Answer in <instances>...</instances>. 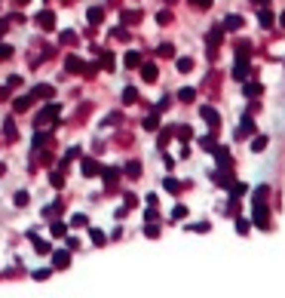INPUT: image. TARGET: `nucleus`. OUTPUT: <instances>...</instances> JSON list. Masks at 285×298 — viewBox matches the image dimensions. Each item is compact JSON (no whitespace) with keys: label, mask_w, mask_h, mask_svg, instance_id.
Listing matches in <instances>:
<instances>
[{"label":"nucleus","mask_w":285,"mask_h":298,"mask_svg":"<svg viewBox=\"0 0 285 298\" xmlns=\"http://www.w3.org/2000/svg\"><path fill=\"white\" fill-rule=\"evenodd\" d=\"M59 114H62V104H56V101H52V104H43L40 114L34 117V123H37V129H40V126H46V123H56Z\"/></svg>","instance_id":"f257e3e1"},{"label":"nucleus","mask_w":285,"mask_h":298,"mask_svg":"<svg viewBox=\"0 0 285 298\" xmlns=\"http://www.w3.org/2000/svg\"><path fill=\"white\" fill-rule=\"evenodd\" d=\"M255 224L261 231H270V212H267V203H255Z\"/></svg>","instance_id":"f03ea898"},{"label":"nucleus","mask_w":285,"mask_h":298,"mask_svg":"<svg viewBox=\"0 0 285 298\" xmlns=\"http://www.w3.org/2000/svg\"><path fill=\"white\" fill-rule=\"evenodd\" d=\"M200 117L206 120V123H209L212 129H218V126H221V114H218L215 108H212V104H203V108H200Z\"/></svg>","instance_id":"7ed1b4c3"},{"label":"nucleus","mask_w":285,"mask_h":298,"mask_svg":"<svg viewBox=\"0 0 285 298\" xmlns=\"http://www.w3.org/2000/svg\"><path fill=\"white\" fill-rule=\"evenodd\" d=\"M212 154H215V163H218V166H233V157H230V148H227V145H215V148H212Z\"/></svg>","instance_id":"20e7f679"},{"label":"nucleus","mask_w":285,"mask_h":298,"mask_svg":"<svg viewBox=\"0 0 285 298\" xmlns=\"http://www.w3.org/2000/svg\"><path fill=\"white\" fill-rule=\"evenodd\" d=\"M65 71H68V74H83L86 65H83L80 56H74V52H71V56H65Z\"/></svg>","instance_id":"39448f33"},{"label":"nucleus","mask_w":285,"mask_h":298,"mask_svg":"<svg viewBox=\"0 0 285 298\" xmlns=\"http://www.w3.org/2000/svg\"><path fill=\"white\" fill-rule=\"evenodd\" d=\"M80 172L86 175V179H92V175L101 172V163L95 160V157H83V163H80Z\"/></svg>","instance_id":"423d86ee"},{"label":"nucleus","mask_w":285,"mask_h":298,"mask_svg":"<svg viewBox=\"0 0 285 298\" xmlns=\"http://www.w3.org/2000/svg\"><path fill=\"white\" fill-rule=\"evenodd\" d=\"M101 179H104V185H108V188H114L117 185V179H120V175H123V169L120 166H101Z\"/></svg>","instance_id":"0eeeda50"},{"label":"nucleus","mask_w":285,"mask_h":298,"mask_svg":"<svg viewBox=\"0 0 285 298\" xmlns=\"http://www.w3.org/2000/svg\"><path fill=\"white\" fill-rule=\"evenodd\" d=\"M71 265V249H56L52 252V268L56 271H65Z\"/></svg>","instance_id":"6e6552de"},{"label":"nucleus","mask_w":285,"mask_h":298,"mask_svg":"<svg viewBox=\"0 0 285 298\" xmlns=\"http://www.w3.org/2000/svg\"><path fill=\"white\" fill-rule=\"evenodd\" d=\"M258 22H261V28H270V25L276 22V15H273V6H270V3H264V6L258 9Z\"/></svg>","instance_id":"1a4fd4ad"},{"label":"nucleus","mask_w":285,"mask_h":298,"mask_svg":"<svg viewBox=\"0 0 285 298\" xmlns=\"http://www.w3.org/2000/svg\"><path fill=\"white\" fill-rule=\"evenodd\" d=\"M261 93H264V86H261L258 80H248V83L242 80V96H248V99H258Z\"/></svg>","instance_id":"9d476101"},{"label":"nucleus","mask_w":285,"mask_h":298,"mask_svg":"<svg viewBox=\"0 0 285 298\" xmlns=\"http://www.w3.org/2000/svg\"><path fill=\"white\" fill-rule=\"evenodd\" d=\"M37 25H40L43 31H52V28H56V12H49V9H43V12L37 15Z\"/></svg>","instance_id":"9b49d317"},{"label":"nucleus","mask_w":285,"mask_h":298,"mask_svg":"<svg viewBox=\"0 0 285 298\" xmlns=\"http://www.w3.org/2000/svg\"><path fill=\"white\" fill-rule=\"evenodd\" d=\"M31 104H34V96H19V99H12V111L15 114H25Z\"/></svg>","instance_id":"f8f14e48"},{"label":"nucleus","mask_w":285,"mask_h":298,"mask_svg":"<svg viewBox=\"0 0 285 298\" xmlns=\"http://www.w3.org/2000/svg\"><path fill=\"white\" fill-rule=\"evenodd\" d=\"M141 68V80H144V83H153L156 77H159V71H156V65L153 62H147V65H138Z\"/></svg>","instance_id":"ddd939ff"},{"label":"nucleus","mask_w":285,"mask_h":298,"mask_svg":"<svg viewBox=\"0 0 285 298\" xmlns=\"http://www.w3.org/2000/svg\"><path fill=\"white\" fill-rule=\"evenodd\" d=\"M181 188H184V182H178L175 175H166V179H163V191H166V194H178Z\"/></svg>","instance_id":"4468645a"},{"label":"nucleus","mask_w":285,"mask_h":298,"mask_svg":"<svg viewBox=\"0 0 285 298\" xmlns=\"http://www.w3.org/2000/svg\"><path fill=\"white\" fill-rule=\"evenodd\" d=\"M86 19H89V25H101L104 22V6H89Z\"/></svg>","instance_id":"2eb2a0df"},{"label":"nucleus","mask_w":285,"mask_h":298,"mask_svg":"<svg viewBox=\"0 0 285 298\" xmlns=\"http://www.w3.org/2000/svg\"><path fill=\"white\" fill-rule=\"evenodd\" d=\"M120 169H123V172H126V175H129V179H138V175H141V163H138V160H126V163H123Z\"/></svg>","instance_id":"dca6fc26"},{"label":"nucleus","mask_w":285,"mask_h":298,"mask_svg":"<svg viewBox=\"0 0 285 298\" xmlns=\"http://www.w3.org/2000/svg\"><path fill=\"white\" fill-rule=\"evenodd\" d=\"M31 96H34V99H52V86H49V83H37V86L31 90Z\"/></svg>","instance_id":"f3484780"},{"label":"nucleus","mask_w":285,"mask_h":298,"mask_svg":"<svg viewBox=\"0 0 285 298\" xmlns=\"http://www.w3.org/2000/svg\"><path fill=\"white\" fill-rule=\"evenodd\" d=\"M138 19H141V12H138V9H126V12H120V22H123V25H138Z\"/></svg>","instance_id":"a211bd4d"},{"label":"nucleus","mask_w":285,"mask_h":298,"mask_svg":"<svg viewBox=\"0 0 285 298\" xmlns=\"http://www.w3.org/2000/svg\"><path fill=\"white\" fill-rule=\"evenodd\" d=\"M221 25H224V31H239L242 28V15H227Z\"/></svg>","instance_id":"6ab92c4d"},{"label":"nucleus","mask_w":285,"mask_h":298,"mask_svg":"<svg viewBox=\"0 0 285 298\" xmlns=\"http://www.w3.org/2000/svg\"><path fill=\"white\" fill-rule=\"evenodd\" d=\"M3 132H6V142H15V138H19V129H15L12 117H6V120H3Z\"/></svg>","instance_id":"aec40b11"},{"label":"nucleus","mask_w":285,"mask_h":298,"mask_svg":"<svg viewBox=\"0 0 285 298\" xmlns=\"http://www.w3.org/2000/svg\"><path fill=\"white\" fill-rule=\"evenodd\" d=\"M111 37H114V40H120V43H126V40H132V34H129V28H126V25H120V28H114V31H111Z\"/></svg>","instance_id":"412c9836"},{"label":"nucleus","mask_w":285,"mask_h":298,"mask_svg":"<svg viewBox=\"0 0 285 298\" xmlns=\"http://www.w3.org/2000/svg\"><path fill=\"white\" fill-rule=\"evenodd\" d=\"M123 65H126V68H138L141 65V52H126V56H123Z\"/></svg>","instance_id":"4be33fe9"},{"label":"nucleus","mask_w":285,"mask_h":298,"mask_svg":"<svg viewBox=\"0 0 285 298\" xmlns=\"http://www.w3.org/2000/svg\"><path fill=\"white\" fill-rule=\"evenodd\" d=\"M98 56H101V68H104V71H114V68H117V65H114L117 59L111 56V52H104V49H98Z\"/></svg>","instance_id":"5701e85b"},{"label":"nucleus","mask_w":285,"mask_h":298,"mask_svg":"<svg viewBox=\"0 0 285 298\" xmlns=\"http://www.w3.org/2000/svg\"><path fill=\"white\" fill-rule=\"evenodd\" d=\"M89 240H92L95 246H104V243H108V237H104V231H98V227H89Z\"/></svg>","instance_id":"b1692460"},{"label":"nucleus","mask_w":285,"mask_h":298,"mask_svg":"<svg viewBox=\"0 0 285 298\" xmlns=\"http://www.w3.org/2000/svg\"><path fill=\"white\" fill-rule=\"evenodd\" d=\"M141 126H144L147 132H153V129L159 126V111H153V114H147V117H144V123H141Z\"/></svg>","instance_id":"393cba45"},{"label":"nucleus","mask_w":285,"mask_h":298,"mask_svg":"<svg viewBox=\"0 0 285 298\" xmlns=\"http://www.w3.org/2000/svg\"><path fill=\"white\" fill-rule=\"evenodd\" d=\"M56 215H62V203H59V200H56V203H49V206L43 209V218H46V221H49V218H56Z\"/></svg>","instance_id":"a878e982"},{"label":"nucleus","mask_w":285,"mask_h":298,"mask_svg":"<svg viewBox=\"0 0 285 298\" xmlns=\"http://www.w3.org/2000/svg\"><path fill=\"white\" fill-rule=\"evenodd\" d=\"M144 237L147 240H159V224L156 221H144Z\"/></svg>","instance_id":"bb28decb"},{"label":"nucleus","mask_w":285,"mask_h":298,"mask_svg":"<svg viewBox=\"0 0 285 298\" xmlns=\"http://www.w3.org/2000/svg\"><path fill=\"white\" fill-rule=\"evenodd\" d=\"M175 68H178V71H181V74H190V71H193V59H190V56H181V59H178V65H175Z\"/></svg>","instance_id":"cd10ccee"},{"label":"nucleus","mask_w":285,"mask_h":298,"mask_svg":"<svg viewBox=\"0 0 285 298\" xmlns=\"http://www.w3.org/2000/svg\"><path fill=\"white\" fill-rule=\"evenodd\" d=\"M267 145H270V138H267V135H258V138H252V151H255V154L267 151Z\"/></svg>","instance_id":"c85d7f7f"},{"label":"nucleus","mask_w":285,"mask_h":298,"mask_svg":"<svg viewBox=\"0 0 285 298\" xmlns=\"http://www.w3.org/2000/svg\"><path fill=\"white\" fill-rule=\"evenodd\" d=\"M230 194H233V197H239V200H242V197L248 194V185H242V182H233V185H230Z\"/></svg>","instance_id":"c756f323"},{"label":"nucleus","mask_w":285,"mask_h":298,"mask_svg":"<svg viewBox=\"0 0 285 298\" xmlns=\"http://www.w3.org/2000/svg\"><path fill=\"white\" fill-rule=\"evenodd\" d=\"M248 231H252V221H248V218H242V215H236V234H248Z\"/></svg>","instance_id":"7c9ffc66"},{"label":"nucleus","mask_w":285,"mask_h":298,"mask_svg":"<svg viewBox=\"0 0 285 298\" xmlns=\"http://www.w3.org/2000/svg\"><path fill=\"white\" fill-rule=\"evenodd\" d=\"M181 218H187V206H184V203H175V209H172V221H181Z\"/></svg>","instance_id":"2f4dec72"},{"label":"nucleus","mask_w":285,"mask_h":298,"mask_svg":"<svg viewBox=\"0 0 285 298\" xmlns=\"http://www.w3.org/2000/svg\"><path fill=\"white\" fill-rule=\"evenodd\" d=\"M172 135H175V126H163V129H159V148H166V142Z\"/></svg>","instance_id":"473e14b6"},{"label":"nucleus","mask_w":285,"mask_h":298,"mask_svg":"<svg viewBox=\"0 0 285 298\" xmlns=\"http://www.w3.org/2000/svg\"><path fill=\"white\" fill-rule=\"evenodd\" d=\"M49 185L56 188V191H62V188H65V179H62V172H49Z\"/></svg>","instance_id":"72a5a7b5"},{"label":"nucleus","mask_w":285,"mask_h":298,"mask_svg":"<svg viewBox=\"0 0 285 298\" xmlns=\"http://www.w3.org/2000/svg\"><path fill=\"white\" fill-rule=\"evenodd\" d=\"M267 197H270V185H261V188L255 191V203H264Z\"/></svg>","instance_id":"f704fd0d"},{"label":"nucleus","mask_w":285,"mask_h":298,"mask_svg":"<svg viewBox=\"0 0 285 298\" xmlns=\"http://www.w3.org/2000/svg\"><path fill=\"white\" fill-rule=\"evenodd\" d=\"M28 200H31V197H28V191H15V197H12V203L19 206V209H22V206H28Z\"/></svg>","instance_id":"c9c22d12"},{"label":"nucleus","mask_w":285,"mask_h":298,"mask_svg":"<svg viewBox=\"0 0 285 298\" xmlns=\"http://www.w3.org/2000/svg\"><path fill=\"white\" fill-rule=\"evenodd\" d=\"M178 99H181V101H193V99H197V90H193V86H184V90L178 93Z\"/></svg>","instance_id":"e433bc0d"},{"label":"nucleus","mask_w":285,"mask_h":298,"mask_svg":"<svg viewBox=\"0 0 285 298\" xmlns=\"http://www.w3.org/2000/svg\"><path fill=\"white\" fill-rule=\"evenodd\" d=\"M175 132H178L181 142H190V138H193V129H190V126H175Z\"/></svg>","instance_id":"4c0bfd02"},{"label":"nucleus","mask_w":285,"mask_h":298,"mask_svg":"<svg viewBox=\"0 0 285 298\" xmlns=\"http://www.w3.org/2000/svg\"><path fill=\"white\" fill-rule=\"evenodd\" d=\"M200 145H203L206 151H212V148H215V145H218V142H215V132H209V135H203V138H200Z\"/></svg>","instance_id":"58836bf2"},{"label":"nucleus","mask_w":285,"mask_h":298,"mask_svg":"<svg viewBox=\"0 0 285 298\" xmlns=\"http://www.w3.org/2000/svg\"><path fill=\"white\" fill-rule=\"evenodd\" d=\"M156 52H159L163 59H172V56H175V46H172V43H159V49H156Z\"/></svg>","instance_id":"ea45409f"},{"label":"nucleus","mask_w":285,"mask_h":298,"mask_svg":"<svg viewBox=\"0 0 285 298\" xmlns=\"http://www.w3.org/2000/svg\"><path fill=\"white\" fill-rule=\"evenodd\" d=\"M22 83H25V80H22V74H9V77H6V86H9V90H19Z\"/></svg>","instance_id":"a19ab883"},{"label":"nucleus","mask_w":285,"mask_h":298,"mask_svg":"<svg viewBox=\"0 0 285 298\" xmlns=\"http://www.w3.org/2000/svg\"><path fill=\"white\" fill-rule=\"evenodd\" d=\"M138 99V93H135V86H126V90H123V101H126V104H132Z\"/></svg>","instance_id":"79ce46f5"},{"label":"nucleus","mask_w":285,"mask_h":298,"mask_svg":"<svg viewBox=\"0 0 285 298\" xmlns=\"http://www.w3.org/2000/svg\"><path fill=\"white\" fill-rule=\"evenodd\" d=\"M49 231H52V237H65V224H62V221H52Z\"/></svg>","instance_id":"37998d69"},{"label":"nucleus","mask_w":285,"mask_h":298,"mask_svg":"<svg viewBox=\"0 0 285 298\" xmlns=\"http://www.w3.org/2000/svg\"><path fill=\"white\" fill-rule=\"evenodd\" d=\"M31 277H34V280H49V277H52V268H40V271H34Z\"/></svg>","instance_id":"c03bdc74"},{"label":"nucleus","mask_w":285,"mask_h":298,"mask_svg":"<svg viewBox=\"0 0 285 298\" xmlns=\"http://www.w3.org/2000/svg\"><path fill=\"white\" fill-rule=\"evenodd\" d=\"M71 224H74V227H86V224H89V218H86L83 212H77L74 218H71Z\"/></svg>","instance_id":"a18cd8bd"},{"label":"nucleus","mask_w":285,"mask_h":298,"mask_svg":"<svg viewBox=\"0 0 285 298\" xmlns=\"http://www.w3.org/2000/svg\"><path fill=\"white\" fill-rule=\"evenodd\" d=\"M169 22H172V12L169 9H163V12L156 15V25H169Z\"/></svg>","instance_id":"49530a36"},{"label":"nucleus","mask_w":285,"mask_h":298,"mask_svg":"<svg viewBox=\"0 0 285 298\" xmlns=\"http://www.w3.org/2000/svg\"><path fill=\"white\" fill-rule=\"evenodd\" d=\"M209 227H212L209 221H197V224H190V231H197V234H206Z\"/></svg>","instance_id":"de8ad7c7"},{"label":"nucleus","mask_w":285,"mask_h":298,"mask_svg":"<svg viewBox=\"0 0 285 298\" xmlns=\"http://www.w3.org/2000/svg\"><path fill=\"white\" fill-rule=\"evenodd\" d=\"M62 43H77V34L74 31H62Z\"/></svg>","instance_id":"09e8293b"},{"label":"nucleus","mask_w":285,"mask_h":298,"mask_svg":"<svg viewBox=\"0 0 285 298\" xmlns=\"http://www.w3.org/2000/svg\"><path fill=\"white\" fill-rule=\"evenodd\" d=\"M0 59H12V46L9 43H0Z\"/></svg>","instance_id":"8fccbe9b"},{"label":"nucleus","mask_w":285,"mask_h":298,"mask_svg":"<svg viewBox=\"0 0 285 298\" xmlns=\"http://www.w3.org/2000/svg\"><path fill=\"white\" fill-rule=\"evenodd\" d=\"M144 221H156V209H153V206L144 209Z\"/></svg>","instance_id":"3c124183"},{"label":"nucleus","mask_w":285,"mask_h":298,"mask_svg":"<svg viewBox=\"0 0 285 298\" xmlns=\"http://www.w3.org/2000/svg\"><path fill=\"white\" fill-rule=\"evenodd\" d=\"M163 163H166V169H169V172L175 169V160H172V154H166V157H163Z\"/></svg>","instance_id":"603ef678"},{"label":"nucleus","mask_w":285,"mask_h":298,"mask_svg":"<svg viewBox=\"0 0 285 298\" xmlns=\"http://www.w3.org/2000/svg\"><path fill=\"white\" fill-rule=\"evenodd\" d=\"M190 3H197L200 9H209V6H212V0H190Z\"/></svg>","instance_id":"864d4df0"},{"label":"nucleus","mask_w":285,"mask_h":298,"mask_svg":"<svg viewBox=\"0 0 285 298\" xmlns=\"http://www.w3.org/2000/svg\"><path fill=\"white\" fill-rule=\"evenodd\" d=\"M9 99V86H0V101H6Z\"/></svg>","instance_id":"5fc2aeb1"},{"label":"nucleus","mask_w":285,"mask_h":298,"mask_svg":"<svg viewBox=\"0 0 285 298\" xmlns=\"http://www.w3.org/2000/svg\"><path fill=\"white\" fill-rule=\"evenodd\" d=\"M6 31H9V22H6V19H0V37H3Z\"/></svg>","instance_id":"6e6d98bb"},{"label":"nucleus","mask_w":285,"mask_h":298,"mask_svg":"<svg viewBox=\"0 0 285 298\" xmlns=\"http://www.w3.org/2000/svg\"><path fill=\"white\" fill-rule=\"evenodd\" d=\"M252 3H258V6H264V3H270V0H252Z\"/></svg>","instance_id":"4d7b16f0"},{"label":"nucleus","mask_w":285,"mask_h":298,"mask_svg":"<svg viewBox=\"0 0 285 298\" xmlns=\"http://www.w3.org/2000/svg\"><path fill=\"white\" fill-rule=\"evenodd\" d=\"M279 22H282V28H285V12H282V15H279Z\"/></svg>","instance_id":"13d9d810"},{"label":"nucleus","mask_w":285,"mask_h":298,"mask_svg":"<svg viewBox=\"0 0 285 298\" xmlns=\"http://www.w3.org/2000/svg\"><path fill=\"white\" fill-rule=\"evenodd\" d=\"M166 3H175V0H166Z\"/></svg>","instance_id":"bf43d9fd"},{"label":"nucleus","mask_w":285,"mask_h":298,"mask_svg":"<svg viewBox=\"0 0 285 298\" xmlns=\"http://www.w3.org/2000/svg\"><path fill=\"white\" fill-rule=\"evenodd\" d=\"M19 3H28V0H19Z\"/></svg>","instance_id":"052dcab7"}]
</instances>
